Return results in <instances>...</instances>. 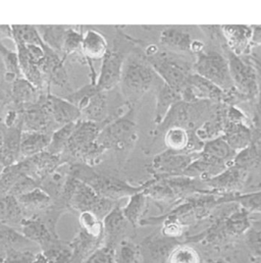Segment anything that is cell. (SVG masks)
Instances as JSON below:
<instances>
[{
    "mask_svg": "<svg viewBox=\"0 0 261 263\" xmlns=\"http://www.w3.org/2000/svg\"><path fill=\"white\" fill-rule=\"evenodd\" d=\"M68 175L88 185L100 197L115 202H120L122 199L130 197L144 189L143 185H130V183L118 177L82 163L69 164Z\"/></svg>",
    "mask_w": 261,
    "mask_h": 263,
    "instance_id": "3957f363",
    "label": "cell"
},
{
    "mask_svg": "<svg viewBox=\"0 0 261 263\" xmlns=\"http://www.w3.org/2000/svg\"><path fill=\"white\" fill-rule=\"evenodd\" d=\"M23 174V168L20 162L6 167L0 173V197L7 196L9 194L11 188Z\"/></svg>",
    "mask_w": 261,
    "mask_h": 263,
    "instance_id": "bcb514c9",
    "label": "cell"
},
{
    "mask_svg": "<svg viewBox=\"0 0 261 263\" xmlns=\"http://www.w3.org/2000/svg\"><path fill=\"white\" fill-rule=\"evenodd\" d=\"M233 202L239 203L250 213H261V191L248 194H237L233 198Z\"/></svg>",
    "mask_w": 261,
    "mask_h": 263,
    "instance_id": "c3c4849f",
    "label": "cell"
},
{
    "mask_svg": "<svg viewBox=\"0 0 261 263\" xmlns=\"http://www.w3.org/2000/svg\"><path fill=\"white\" fill-rule=\"evenodd\" d=\"M39 68L50 89L52 86H55L65 90L67 92L66 94L72 91L69 77L65 68V61L47 46L44 59L39 65Z\"/></svg>",
    "mask_w": 261,
    "mask_h": 263,
    "instance_id": "e0dca14e",
    "label": "cell"
},
{
    "mask_svg": "<svg viewBox=\"0 0 261 263\" xmlns=\"http://www.w3.org/2000/svg\"><path fill=\"white\" fill-rule=\"evenodd\" d=\"M194 72L211 82L223 92L234 89L226 54L205 49L194 55Z\"/></svg>",
    "mask_w": 261,
    "mask_h": 263,
    "instance_id": "30bf717a",
    "label": "cell"
},
{
    "mask_svg": "<svg viewBox=\"0 0 261 263\" xmlns=\"http://www.w3.org/2000/svg\"><path fill=\"white\" fill-rule=\"evenodd\" d=\"M26 218L25 212L18 204L16 198L10 195L0 197V223L12 228L20 227Z\"/></svg>",
    "mask_w": 261,
    "mask_h": 263,
    "instance_id": "d6a6232c",
    "label": "cell"
},
{
    "mask_svg": "<svg viewBox=\"0 0 261 263\" xmlns=\"http://www.w3.org/2000/svg\"><path fill=\"white\" fill-rule=\"evenodd\" d=\"M156 93V104H155V111H154V123L155 125H159L169 110L172 108L174 104L179 101H182V96L179 92L175 91L163 82H161L157 88L155 89Z\"/></svg>",
    "mask_w": 261,
    "mask_h": 263,
    "instance_id": "f546056e",
    "label": "cell"
},
{
    "mask_svg": "<svg viewBox=\"0 0 261 263\" xmlns=\"http://www.w3.org/2000/svg\"><path fill=\"white\" fill-rule=\"evenodd\" d=\"M23 125L0 128L2 145L0 149V167L5 170L21 160V137Z\"/></svg>",
    "mask_w": 261,
    "mask_h": 263,
    "instance_id": "cb8c5ba5",
    "label": "cell"
},
{
    "mask_svg": "<svg viewBox=\"0 0 261 263\" xmlns=\"http://www.w3.org/2000/svg\"><path fill=\"white\" fill-rule=\"evenodd\" d=\"M102 127L98 124L80 120L76 124L61 158L63 164L79 163L82 155L96 142Z\"/></svg>",
    "mask_w": 261,
    "mask_h": 263,
    "instance_id": "8fae6325",
    "label": "cell"
},
{
    "mask_svg": "<svg viewBox=\"0 0 261 263\" xmlns=\"http://www.w3.org/2000/svg\"><path fill=\"white\" fill-rule=\"evenodd\" d=\"M80 229L90 236L103 240V221L92 212L79 213Z\"/></svg>",
    "mask_w": 261,
    "mask_h": 263,
    "instance_id": "ee69618b",
    "label": "cell"
},
{
    "mask_svg": "<svg viewBox=\"0 0 261 263\" xmlns=\"http://www.w3.org/2000/svg\"><path fill=\"white\" fill-rule=\"evenodd\" d=\"M12 41L14 44H36L45 45L40 37L36 26L31 25H11Z\"/></svg>",
    "mask_w": 261,
    "mask_h": 263,
    "instance_id": "ab89813d",
    "label": "cell"
},
{
    "mask_svg": "<svg viewBox=\"0 0 261 263\" xmlns=\"http://www.w3.org/2000/svg\"><path fill=\"white\" fill-rule=\"evenodd\" d=\"M193 38L191 34L180 27H169L161 31L159 36V49L179 53L189 54L192 53Z\"/></svg>",
    "mask_w": 261,
    "mask_h": 263,
    "instance_id": "d4e9b609",
    "label": "cell"
},
{
    "mask_svg": "<svg viewBox=\"0 0 261 263\" xmlns=\"http://www.w3.org/2000/svg\"><path fill=\"white\" fill-rule=\"evenodd\" d=\"M68 176V165L63 164L55 172L43 179L39 183V188L47 193L53 201L58 200L65 189Z\"/></svg>",
    "mask_w": 261,
    "mask_h": 263,
    "instance_id": "e575fe53",
    "label": "cell"
},
{
    "mask_svg": "<svg viewBox=\"0 0 261 263\" xmlns=\"http://www.w3.org/2000/svg\"><path fill=\"white\" fill-rule=\"evenodd\" d=\"M225 47L239 58H247L252 50V28L246 25L220 26Z\"/></svg>",
    "mask_w": 261,
    "mask_h": 263,
    "instance_id": "d6986e66",
    "label": "cell"
},
{
    "mask_svg": "<svg viewBox=\"0 0 261 263\" xmlns=\"http://www.w3.org/2000/svg\"><path fill=\"white\" fill-rule=\"evenodd\" d=\"M138 140V128L135 120V109L130 105L121 117L106 124L97 137V143L106 151L127 152L134 148Z\"/></svg>",
    "mask_w": 261,
    "mask_h": 263,
    "instance_id": "ba28073f",
    "label": "cell"
},
{
    "mask_svg": "<svg viewBox=\"0 0 261 263\" xmlns=\"http://www.w3.org/2000/svg\"><path fill=\"white\" fill-rule=\"evenodd\" d=\"M256 69H257V74H258V93H257V97L254 101L253 105V118L252 123L253 126L256 130L261 133V64L254 62Z\"/></svg>",
    "mask_w": 261,
    "mask_h": 263,
    "instance_id": "816d5d0a",
    "label": "cell"
},
{
    "mask_svg": "<svg viewBox=\"0 0 261 263\" xmlns=\"http://www.w3.org/2000/svg\"><path fill=\"white\" fill-rule=\"evenodd\" d=\"M207 263H230L228 260H226L225 258H217V259H211L208 260Z\"/></svg>",
    "mask_w": 261,
    "mask_h": 263,
    "instance_id": "db71d44e",
    "label": "cell"
},
{
    "mask_svg": "<svg viewBox=\"0 0 261 263\" xmlns=\"http://www.w3.org/2000/svg\"><path fill=\"white\" fill-rule=\"evenodd\" d=\"M195 131H187L183 128H171L163 134L164 145L167 150L188 153L191 135Z\"/></svg>",
    "mask_w": 261,
    "mask_h": 263,
    "instance_id": "74e56055",
    "label": "cell"
},
{
    "mask_svg": "<svg viewBox=\"0 0 261 263\" xmlns=\"http://www.w3.org/2000/svg\"><path fill=\"white\" fill-rule=\"evenodd\" d=\"M198 153H179L165 150L153 157L148 166L153 178H167L183 176L187 167L194 161Z\"/></svg>",
    "mask_w": 261,
    "mask_h": 263,
    "instance_id": "7c38bea8",
    "label": "cell"
},
{
    "mask_svg": "<svg viewBox=\"0 0 261 263\" xmlns=\"http://www.w3.org/2000/svg\"><path fill=\"white\" fill-rule=\"evenodd\" d=\"M243 238L252 258L261 259V220L252 221Z\"/></svg>",
    "mask_w": 261,
    "mask_h": 263,
    "instance_id": "f6af8a7d",
    "label": "cell"
},
{
    "mask_svg": "<svg viewBox=\"0 0 261 263\" xmlns=\"http://www.w3.org/2000/svg\"><path fill=\"white\" fill-rule=\"evenodd\" d=\"M1 145H2V138H1V135H0V149H1Z\"/></svg>",
    "mask_w": 261,
    "mask_h": 263,
    "instance_id": "6f0895ef",
    "label": "cell"
},
{
    "mask_svg": "<svg viewBox=\"0 0 261 263\" xmlns=\"http://www.w3.org/2000/svg\"><path fill=\"white\" fill-rule=\"evenodd\" d=\"M233 164L250 175L261 168V133L256 130L253 142L244 150L238 152Z\"/></svg>",
    "mask_w": 261,
    "mask_h": 263,
    "instance_id": "83f0119b",
    "label": "cell"
},
{
    "mask_svg": "<svg viewBox=\"0 0 261 263\" xmlns=\"http://www.w3.org/2000/svg\"><path fill=\"white\" fill-rule=\"evenodd\" d=\"M223 51L229 63L233 87L243 102L254 103L258 93V74L253 61L249 57L239 58L230 52L223 45Z\"/></svg>",
    "mask_w": 261,
    "mask_h": 263,
    "instance_id": "9c48e42d",
    "label": "cell"
},
{
    "mask_svg": "<svg viewBox=\"0 0 261 263\" xmlns=\"http://www.w3.org/2000/svg\"><path fill=\"white\" fill-rule=\"evenodd\" d=\"M43 43L62 58L65 33L68 26L42 25L36 26Z\"/></svg>",
    "mask_w": 261,
    "mask_h": 263,
    "instance_id": "836d02e7",
    "label": "cell"
},
{
    "mask_svg": "<svg viewBox=\"0 0 261 263\" xmlns=\"http://www.w3.org/2000/svg\"><path fill=\"white\" fill-rule=\"evenodd\" d=\"M79 122V121H78ZM77 123L68 124L64 127L58 129L51 135L50 143L47 148V152L54 154V155H62V153L65 151V147L67 145V142L72 134V132L76 128Z\"/></svg>",
    "mask_w": 261,
    "mask_h": 263,
    "instance_id": "7bdbcfd3",
    "label": "cell"
},
{
    "mask_svg": "<svg viewBox=\"0 0 261 263\" xmlns=\"http://www.w3.org/2000/svg\"><path fill=\"white\" fill-rule=\"evenodd\" d=\"M30 242L21 232L16 229L0 223V248H4V250L8 248H22L24 246L30 245Z\"/></svg>",
    "mask_w": 261,
    "mask_h": 263,
    "instance_id": "60d3db41",
    "label": "cell"
},
{
    "mask_svg": "<svg viewBox=\"0 0 261 263\" xmlns=\"http://www.w3.org/2000/svg\"><path fill=\"white\" fill-rule=\"evenodd\" d=\"M36 255L29 251H22L14 248H8L5 250L2 263H33L36 259Z\"/></svg>",
    "mask_w": 261,
    "mask_h": 263,
    "instance_id": "f907efd6",
    "label": "cell"
},
{
    "mask_svg": "<svg viewBox=\"0 0 261 263\" xmlns=\"http://www.w3.org/2000/svg\"><path fill=\"white\" fill-rule=\"evenodd\" d=\"M68 244L73 254L72 261L78 260L83 263L86 261L97 249L103 246V240L94 238L80 229V231Z\"/></svg>",
    "mask_w": 261,
    "mask_h": 263,
    "instance_id": "f1b7e54d",
    "label": "cell"
},
{
    "mask_svg": "<svg viewBox=\"0 0 261 263\" xmlns=\"http://www.w3.org/2000/svg\"><path fill=\"white\" fill-rule=\"evenodd\" d=\"M4 253H5V251H4V252H1V251H0V263H2V261H3V258H4Z\"/></svg>",
    "mask_w": 261,
    "mask_h": 263,
    "instance_id": "11a10c76",
    "label": "cell"
},
{
    "mask_svg": "<svg viewBox=\"0 0 261 263\" xmlns=\"http://www.w3.org/2000/svg\"><path fill=\"white\" fill-rule=\"evenodd\" d=\"M201 153L218 159L220 161L226 162L227 164L231 165L234 162V159L236 157V152L227 144V142L223 140L222 137H219L217 139L208 141L204 143V146L201 150Z\"/></svg>",
    "mask_w": 261,
    "mask_h": 263,
    "instance_id": "8d00e7d4",
    "label": "cell"
},
{
    "mask_svg": "<svg viewBox=\"0 0 261 263\" xmlns=\"http://www.w3.org/2000/svg\"><path fill=\"white\" fill-rule=\"evenodd\" d=\"M161 82L144 53L135 49L125 61L119 85L126 102L133 104Z\"/></svg>",
    "mask_w": 261,
    "mask_h": 263,
    "instance_id": "7a4b0ae2",
    "label": "cell"
},
{
    "mask_svg": "<svg viewBox=\"0 0 261 263\" xmlns=\"http://www.w3.org/2000/svg\"><path fill=\"white\" fill-rule=\"evenodd\" d=\"M21 233L32 243L38 244L42 251L59 244L62 240L57 231L51 230L37 216L25 218L21 224Z\"/></svg>",
    "mask_w": 261,
    "mask_h": 263,
    "instance_id": "44dd1931",
    "label": "cell"
},
{
    "mask_svg": "<svg viewBox=\"0 0 261 263\" xmlns=\"http://www.w3.org/2000/svg\"><path fill=\"white\" fill-rule=\"evenodd\" d=\"M181 242L163 236L161 233H154L145 238L139 245L145 263H167L174 249Z\"/></svg>",
    "mask_w": 261,
    "mask_h": 263,
    "instance_id": "9a60e30c",
    "label": "cell"
},
{
    "mask_svg": "<svg viewBox=\"0 0 261 263\" xmlns=\"http://www.w3.org/2000/svg\"><path fill=\"white\" fill-rule=\"evenodd\" d=\"M255 131L256 129L254 128L253 123L227 121L222 138L227 144L236 153H238L247 148L253 142Z\"/></svg>",
    "mask_w": 261,
    "mask_h": 263,
    "instance_id": "484cf974",
    "label": "cell"
},
{
    "mask_svg": "<svg viewBox=\"0 0 261 263\" xmlns=\"http://www.w3.org/2000/svg\"><path fill=\"white\" fill-rule=\"evenodd\" d=\"M228 105L219 103L210 118L205 121L197 130L196 135L202 142H208L222 137L226 128V110Z\"/></svg>",
    "mask_w": 261,
    "mask_h": 263,
    "instance_id": "4316f807",
    "label": "cell"
},
{
    "mask_svg": "<svg viewBox=\"0 0 261 263\" xmlns=\"http://www.w3.org/2000/svg\"><path fill=\"white\" fill-rule=\"evenodd\" d=\"M51 135L38 132H25L21 137V159L30 158L47 150Z\"/></svg>",
    "mask_w": 261,
    "mask_h": 263,
    "instance_id": "1f68e13d",
    "label": "cell"
},
{
    "mask_svg": "<svg viewBox=\"0 0 261 263\" xmlns=\"http://www.w3.org/2000/svg\"><path fill=\"white\" fill-rule=\"evenodd\" d=\"M249 178V173L236 166L235 164H232L221 174L203 181V183L209 190L216 194H241L242 190L247 185Z\"/></svg>",
    "mask_w": 261,
    "mask_h": 263,
    "instance_id": "4fadbf2b",
    "label": "cell"
},
{
    "mask_svg": "<svg viewBox=\"0 0 261 263\" xmlns=\"http://www.w3.org/2000/svg\"><path fill=\"white\" fill-rule=\"evenodd\" d=\"M16 200L23 208L26 218L39 214L53 202L51 197L39 187L16 197Z\"/></svg>",
    "mask_w": 261,
    "mask_h": 263,
    "instance_id": "4dcf8cb0",
    "label": "cell"
},
{
    "mask_svg": "<svg viewBox=\"0 0 261 263\" xmlns=\"http://www.w3.org/2000/svg\"><path fill=\"white\" fill-rule=\"evenodd\" d=\"M136 40L125 34L122 29L117 28L113 44L102 60L100 72L97 76L96 88L99 91L108 92L119 85L125 61L136 49Z\"/></svg>",
    "mask_w": 261,
    "mask_h": 263,
    "instance_id": "52a82bcc",
    "label": "cell"
},
{
    "mask_svg": "<svg viewBox=\"0 0 261 263\" xmlns=\"http://www.w3.org/2000/svg\"><path fill=\"white\" fill-rule=\"evenodd\" d=\"M103 246L116 249L117 246L126 240L125 236L132 228L126 219L120 203L103 218Z\"/></svg>",
    "mask_w": 261,
    "mask_h": 263,
    "instance_id": "7402d4cb",
    "label": "cell"
},
{
    "mask_svg": "<svg viewBox=\"0 0 261 263\" xmlns=\"http://www.w3.org/2000/svg\"><path fill=\"white\" fill-rule=\"evenodd\" d=\"M209 228L188 241L202 243L210 247H222L240 237H244L252 223L251 213L237 202L225 203Z\"/></svg>",
    "mask_w": 261,
    "mask_h": 263,
    "instance_id": "6da1fadb",
    "label": "cell"
},
{
    "mask_svg": "<svg viewBox=\"0 0 261 263\" xmlns=\"http://www.w3.org/2000/svg\"><path fill=\"white\" fill-rule=\"evenodd\" d=\"M181 95L182 101L185 102L211 101L223 104L225 100V92L221 89L195 72L188 79Z\"/></svg>",
    "mask_w": 261,
    "mask_h": 263,
    "instance_id": "5bb4252c",
    "label": "cell"
},
{
    "mask_svg": "<svg viewBox=\"0 0 261 263\" xmlns=\"http://www.w3.org/2000/svg\"><path fill=\"white\" fill-rule=\"evenodd\" d=\"M109 44L105 36L97 30L88 29L84 35L81 45V53L86 61V66H89L91 84L96 85L97 73L94 69L93 62L102 61L108 50Z\"/></svg>",
    "mask_w": 261,
    "mask_h": 263,
    "instance_id": "2e32d148",
    "label": "cell"
},
{
    "mask_svg": "<svg viewBox=\"0 0 261 263\" xmlns=\"http://www.w3.org/2000/svg\"><path fill=\"white\" fill-rule=\"evenodd\" d=\"M218 104L211 101H179L172 106L163 121L155 127L152 135L157 138L171 128H183L187 131H196L210 118Z\"/></svg>",
    "mask_w": 261,
    "mask_h": 263,
    "instance_id": "8992f818",
    "label": "cell"
},
{
    "mask_svg": "<svg viewBox=\"0 0 261 263\" xmlns=\"http://www.w3.org/2000/svg\"><path fill=\"white\" fill-rule=\"evenodd\" d=\"M72 212H92L101 220L120 203L100 197L88 185L68 176L65 189L58 200Z\"/></svg>",
    "mask_w": 261,
    "mask_h": 263,
    "instance_id": "5b68a950",
    "label": "cell"
},
{
    "mask_svg": "<svg viewBox=\"0 0 261 263\" xmlns=\"http://www.w3.org/2000/svg\"><path fill=\"white\" fill-rule=\"evenodd\" d=\"M147 200L148 198L144 194V192L140 191L128 198L127 204L122 207L123 213L133 229H136L138 226H140L141 221L143 220V214L146 210Z\"/></svg>",
    "mask_w": 261,
    "mask_h": 263,
    "instance_id": "d590c367",
    "label": "cell"
},
{
    "mask_svg": "<svg viewBox=\"0 0 261 263\" xmlns=\"http://www.w3.org/2000/svg\"><path fill=\"white\" fill-rule=\"evenodd\" d=\"M116 263H141L143 260L139 245L130 240H123L115 249Z\"/></svg>",
    "mask_w": 261,
    "mask_h": 263,
    "instance_id": "b9f144b4",
    "label": "cell"
},
{
    "mask_svg": "<svg viewBox=\"0 0 261 263\" xmlns=\"http://www.w3.org/2000/svg\"><path fill=\"white\" fill-rule=\"evenodd\" d=\"M1 112H2V107H1V104H0V118H1Z\"/></svg>",
    "mask_w": 261,
    "mask_h": 263,
    "instance_id": "680465c9",
    "label": "cell"
},
{
    "mask_svg": "<svg viewBox=\"0 0 261 263\" xmlns=\"http://www.w3.org/2000/svg\"><path fill=\"white\" fill-rule=\"evenodd\" d=\"M167 263H202V259L194 247L180 244L171 253Z\"/></svg>",
    "mask_w": 261,
    "mask_h": 263,
    "instance_id": "7dc6e473",
    "label": "cell"
},
{
    "mask_svg": "<svg viewBox=\"0 0 261 263\" xmlns=\"http://www.w3.org/2000/svg\"><path fill=\"white\" fill-rule=\"evenodd\" d=\"M38 187H39V185L35 180H33L29 176L23 174L17 179V181L15 182L13 187L11 188L8 195L15 198L18 197V196H21L23 194H26V193H28V192H30V191L38 188Z\"/></svg>",
    "mask_w": 261,
    "mask_h": 263,
    "instance_id": "681fc988",
    "label": "cell"
},
{
    "mask_svg": "<svg viewBox=\"0 0 261 263\" xmlns=\"http://www.w3.org/2000/svg\"><path fill=\"white\" fill-rule=\"evenodd\" d=\"M251 28H252V37H251L252 47L261 46V25L251 26Z\"/></svg>",
    "mask_w": 261,
    "mask_h": 263,
    "instance_id": "f5cc1de1",
    "label": "cell"
},
{
    "mask_svg": "<svg viewBox=\"0 0 261 263\" xmlns=\"http://www.w3.org/2000/svg\"><path fill=\"white\" fill-rule=\"evenodd\" d=\"M57 130L58 128L43 106L41 99L23 109V131L52 135Z\"/></svg>",
    "mask_w": 261,
    "mask_h": 263,
    "instance_id": "603a6c76",
    "label": "cell"
},
{
    "mask_svg": "<svg viewBox=\"0 0 261 263\" xmlns=\"http://www.w3.org/2000/svg\"><path fill=\"white\" fill-rule=\"evenodd\" d=\"M41 102L58 129L81 120L80 110L64 97L47 92L42 96Z\"/></svg>",
    "mask_w": 261,
    "mask_h": 263,
    "instance_id": "ac0fdd59",
    "label": "cell"
},
{
    "mask_svg": "<svg viewBox=\"0 0 261 263\" xmlns=\"http://www.w3.org/2000/svg\"><path fill=\"white\" fill-rule=\"evenodd\" d=\"M0 35V58L2 60L4 66V74H3V82L7 84H11L14 80L22 78L20 65H18V58L16 51H12L8 49L1 41Z\"/></svg>",
    "mask_w": 261,
    "mask_h": 263,
    "instance_id": "f35d334b",
    "label": "cell"
},
{
    "mask_svg": "<svg viewBox=\"0 0 261 263\" xmlns=\"http://www.w3.org/2000/svg\"><path fill=\"white\" fill-rule=\"evenodd\" d=\"M250 263H261V259H255V258H252V261Z\"/></svg>",
    "mask_w": 261,
    "mask_h": 263,
    "instance_id": "9f6ffc18",
    "label": "cell"
},
{
    "mask_svg": "<svg viewBox=\"0 0 261 263\" xmlns=\"http://www.w3.org/2000/svg\"><path fill=\"white\" fill-rule=\"evenodd\" d=\"M144 55L161 81L181 94L194 72V61L187 54L164 51L156 46L147 47Z\"/></svg>",
    "mask_w": 261,
    "mask_h": 263,
    "instance_id": "277c9868",
    "label": "cell"
},
{
    "mask_svg": "<svg viewBox=\"0 0 261 263\" xmlns=\"http://www.w3.org/2000/svg\"><path fill=\"white\" fill-rule=\"evenodd\" d=\"M18 162L22 165L23 173L35 180L38 185L43 179L63 165L60 155H54L47 151L39 153L30 158L21 159Z\"/></svg>",
    "mask_w": 261,
    "mask_h": 263,
    "instance_id": "ffe728a7",
    "label": "cell"
}]
</instances>
